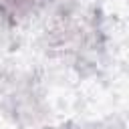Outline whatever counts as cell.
Returning a JSON list of instances; mask_svg holds the SVG:
<instances>
[{"label": "cell", "instance_id": "cell-1", "mask_svg": "<svg viewBox=\"0 0 129 129\" xmlns=\"http://www.w3.org/2000/svg\"><path fill=\"white\" fill-rule=\"evenodd\" d=\"M42 0H0V16L10 22H18L26 18L40 6Z\"/></svg>", "mask_w": 129, "mask_h": 129}]
</instances>
